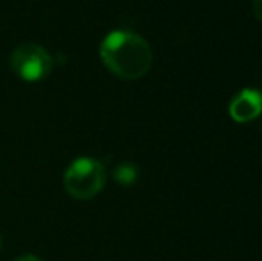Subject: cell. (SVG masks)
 <instances>
[{
	"label": "cell",
	"mask_w": 262,
	"mask_h": 261,
	"mask_svg": "<svg viewBox=\"0 0 262 261\" xmlns=\"http://www.w3.org/2000/svg\"><path fill=\"white\" fill-rule=\"evenodd\" d=\"M100 59L105 68L125 81L141 79L152 68V49L143 36L132 31H113L100 45Z\"/></svg>",
	"instance_id": "1"
},
{
	"label": "cell",
	"mask_w": 262,
	"mask_h": 261,
	"mask_svg": "<svg viewBox=\"0 0 262 261\" xmlns=\"http://www.w3.org/2000/svg\"><path fill=\"white\" fill-rule=\"evenodd\" d=\"M62 183L70 197L77 200H88V198L97 197L104 190L105 168L95 157H77L68 165Z\"/></svg>",
	"instance_id": "2"
},
{
	"label": "cell",
	"mask_w": 262,
	"mask_h": 261,
	"mask_svg": "<svg viewBox=\"0 0 262 261\" xmlns=\"http://www.w3.org/2000/svg\"><path fill=\"white\" fill-rule=\"evenodd\" d=\"M11 68L21 81L39 83L50 75L54 57L38 43H21L11 54Z\"/></svg>",
	"instance_id": "3"
},
{
	"label": "cell",
	"mask_w": 262,
	"mask_h": 261,
	"mask_svg": "<svg viewBox=\"0 0 262 261\" xmlns=\"http://www.w3.org/2000/svg\"><path fill=\"white\" fill-rule=\"evenodd\" d=\"M228 113L232 120L239 124H246L250 120L257 118L262 113V93L253 88H245L228 104Z\"/></svg>",
	"instance_id": "4"
},
{
	"label": "cell",
	"mask_w": 262,
	"mask_h": 261,
	"mask_svg": "<svg viewBox=\"0 0 262 261\" xmlns=\"http://www.w3.org/2000/svg\"><path fill=\"white\" fill-rule=\"evenodd\" d=\"M114 181L121 186H132L139 179V168L132 163H121L114 168Z\"/></svg>",
	"instance_id": "5"
},
{
	"label": "cell",
	"mask_w": 262,
	"mask_h": 261,
	"mask_svg": "<svg viewBox=\"0 0 262 261\" xmlns=\"http://www.w3.org/2000/svg\"><path fill=\"white\" fill-rule=\"evenodd\" d=\"M252 13L259 22H262V0H252Z\"/></svg>",
	"instance_id": "6"
},
{
	"label": "cell",
	"mask_w": 262,
	"mask_h": 261,
	"mask_svg": "<svg viewBox=\"0 0 262 261\" xmlns=\"http://www.w3.org/2000/svg\"><path fill=\"white\" fill-rule=\"evenodd\" d=\"M14 261H43V259L38 258V256H34V254H25V256H20V258L14 259Z\"/></svg>",
	"instance_id": "7"
},
{
	"label": "cell",
	"mask_w": 262,
	"mask_h": 261,
	"mask_svg": "<svg viewBox=\"0 0 262 261\" xmlns=\"http://www.w3.org/2000/svg\"><path fill=\"white\" fill-rule=\"evenodd\" d=\"M0 249H2V234H0Z\"/></svg>",
	"instance_id": "8"
}]
</instances>
